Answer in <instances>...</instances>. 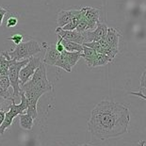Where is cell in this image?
<instances>
[{
  "mask_svg": "<svg viewBox=\"0 0 146 146\" xmlns=\"http://www.w3.org/2000/svg\"><path fill=\"white\" fill-rule=\"evenodd\" d=\"M80 20V10H79V13L76 15L72 20H71L67 25H65L63 27H60L61 29L63 30H69V31H72V30H76V27L78 24V22Z\"/></svg>",
  "mask_w": 146,
  "mask_h": 146,
  "instance_id": "obj_18",
  "label": "cell"
},
{
  "mask_svg": "<svg viewBox=\"0 0 146 146\" xmlns=\"http://www.w3.org/2000/svg\"><path fill=\"white\" fill-rule=\"evenodd\" d=\"M10 87H11V83H10L9 77L5 76H0V88H1L3 91L8 92Z\"/></svg>",
  "mask_w": 146,
  "mask_h": 146,
  "instance_id": "obj_20",
  "label": "cell"
},
{
  "mask_svg": "<svg viewBox=\"0 0 146 146\" xmlns=\"http://www.w3.org/2000/svg\"><path fill=\"white\" fill-rule=\"evenodd\" d=\"M145 74H146V72L144 71L141 77V90L143 94H145Z\"/></svg>",
  "mask_w": 146,
  "mask_h": 146,
  "instance_id": "obj_26",
  "label": "cell"
},
{
  "mask_svg": "<svg viewBox=\"0 0 146 146\" xmlns=\"http://www.w3.org/2000/svg\"><path fill=\"white\" fill-rule=\"evenodd\" d=\"M8 11H8L6 8H4V7H1V6H0V27L2 26L3 19H4V16H5L6 13H7Z\"/></svg>",
  "mask_w": 146,
  "mask_h": 146,
  "instance_id": "obj_23",
  "label": "cell"
},
{
  "mask_svg": "<svg viewBox=\"0 0 146 146\" xmlns=\"http://www.w3.org/2000/svg\"><path fill=\"white\" fill-rule=\"evenodd\" d=\"M139 146H145V141H141L139 142Z\"/></svg>",
  "mask_w": 146,
  "mask_h": 146,
  "instance_id": "obj_29",
  "label": "cell"
},
{
  "mask_svg": "<svg viewBox=\"0 0 146 146\" xmlns=\"http://www.w3.org/2000/svg\"><path fill=\"white\" fill-rule=\"evenodd\" d=\"M23 35L22 34H19V33H17V34H14V35H12L11 37H8V40L9 41H11V42H14V44L15 45H17V44H19V43H21L22 42H23Z\"/></svg>",
  "mask_w": 146,
  "mask_h": 146,
  "instance_id": "obj_21",
  "label": "cell"
},
{
  "mask_svg": "<svg viewBox=\"0 0 146 146\" xmlns=\"http://www.w3.org/2000/svg\"><path fill=\"white\" fill-rule=\"evenodd\" d=\"M42 60L40 57H32L27 62L24 67L21 68L20 73H19V85L20 88L23 85H25L29 80L31 78V76H33L35 70L38 68V66L41 64Z\"/></svg>",
  "mask_w": 146,
  "mask_h": 146,
  "instance_id": "obj_4",
  "label": "cell"
},
{
  "mask_svg": "<svg viewBox=\"0 0 146 146\" xmlns=\"http://www.w3.org/2000/svg\"><path fill=\"white\" fill-rule=\"evenodd\" d=\"M58 41L57 42V44H56V49H57L60 53H61V52L64 51V47H63L62 43H61V40H62V38L60 36H58Z\"/></svg>",
  "mask_w": 146,
  "mask_h": 146,
  "instance_id": "obj_24",
  "label": "cell"
},
{
  "mask_svg": "<svg viewBox=\"0 0 146 146\" xmlns=\"http://www.w3.org/2000/svg\"><path fill=\"white\" fill-rule=\"evenodd\" d=\"M96 55H97V53H96L94 49L90 48L88 46L83 45V48L81 51V58H83L84 60H85L89 68H91L92 60H94V58H95Z\"/></svg>",
  "mask_w": 146,
  "mask_h": 146,
  "instance_id": "obj_12",
  "label": "cell"
},
{
  "mask_svg": "<svg viewBox=\"0 0 146 146\" xmlns=\"http://www.w3.org/2000/svg\"><path fill=\"white\" fill-rule=\"evenodd\" d=\"M18 24V18L14 16H10L7 21V27H14Z\"/></svg>",
  "mask_w": 146,
  "mask_h": 146,
  "instance_id": "obj_22",
  "label": "cell"
},
{
  "mask_svg": "<svg viewBox=\"0 0 146 146\" xmlns=\"http://www.w3.org/2000/svg\"><path fill=\"white\" fill-rule=\"evenodd\" d=\"M131 94H133V95H138V96H141V97L143 99V100H145L146 99V97H145V94H143L142 92H130Z\"/></svg>",
  "mask_w": 146,
  "mask_h": 146,
  "instance_id": "obj_27",
  "label": "cell"
},
{
  "mask_svg": "<svg viewBox=\"0 0 146 146\" xmlns=\"http://www.w3.org/2000/svg\"><path fill=\"white\" fill-rule=\"evenodd\" d=\"M55 65L61 68V69H63L64 71H66L67 73L72 72V68H71L69 63H68V60H67V58H66V51L65 50L60 53V57H58L57 61L55 62Z\"/></svg>",
  "mask_w": 146,
  "mask_h": 146,
  "instance_id": "obj_13",
  "label": "cell"
},
{
  "mask_svg": "<svg viewBox=\"0 0 146 146\" xmlns=\"http://www.w3.org/2000/svg\"><path fill=\"white\" fill-rule=\"evenodd\" d=\"M41 47L45 49L42 62L48 65H55V62L60 55V53L56 49V44H47L46 42H42Z\"/></svg>",
  "mask_w": 146,
  "mask_h": 146,
  "instance_id": "obj_7",
  "label": "cell"
},
{
  "mask_svg": "<svg viewBox=\"0 0 146 146\" xmlns=\"http://www.w3.org/2000/svg\"><path fill=\"white\" fill-rule=\"evenodd\" d=\"M129 122L130 112L126 106L104 100L92 110L87 127L92 136L106 141L126 134Z\"/></svg>",
  "mask_w": 146,
  "mask_h": 146,
  "instance_id": "obj_1",
  "label": "cell"
},
{
  "mask_svg": "<svg viewBox=\"0 0 146 146\" xmlns=\"http://www.w3.org/2000/svg\"><path fill=\"white\" fill-rule=\"evenodd\" d=\"M56 33L58 34V36L61 37V38L64 39V40H67V41L76 42V43L81 44V45L84 43L83 34L78 33L77 31H76V30L69 31V30L61 29L60 27H57V29H56Z\"/></svg>",
  "mask_w": 146,
  "mask_h": 146,
  "instance_id": "obj_8",
  "label": "cell"
},
{
  "mask_svg": "<svg viewBox=\"0 0 146 146\" xmlns=\"http://www.w3.org/2000/svg\"><path fill=\"white\" fill-rule=\"evenodd\" d=\"M42 50V48L38 42L35 41V40H30V41L17 44L13 50L8 52V55L11 60L20 61L24 60H29V58L41 53Z\"/></svg>",
  "mask_w": 146,
  "mask_h": 146,
  "instance_id": "obj_2",
  "label": "cell"
},
{
  "mask_svg": "<svg viewBox=\"0 0 146 146\" xmlns=\"http://www.w3.org/2000/svg\"><path fill=\"white\" fill-rule=\"evenodd\" d=\"M5 114H6V111L5 110H0V125H1V123H3V121H4V118H5Z\"/></svg>",
  "mask_w": 146,
  "mask_h": 146,
  "instance_id": "obj_28",
  "label": "cell"
},
{
  "mask_svg": "<svg viewBox=\"0 0 146 146\" xmlns=\"http://www.w3.org/2000/svg\"><path fill=\"white\" fill-rule=\"evenodd\" d=\"M121 37L120 32L113 27H108L107 35L105 37V40L113 49L119 50V39Z\"/></svg>",
  "mask_w": 146,
  "mask_h": 146,
  "instance_id": "obj_10",
  "label": "cell"
},
{
  "mask_svg": "<svg viewBox=\"0 0 146 146\" xmlns=\"http://www.w3.org/2000/svg\"><path fill=\"white\" fill-rule=\"evenodd\" d=\"M111 61L112 60H111L108 56H106L104 54H97L95 56V58H94V60H92L91 68L104 66V65H107L110 62H111Z\"/></svg>",
  "mask_w": 146,
  "mask_h": 146,
  "instance_id": "obj_16",
  "label": "cell"
},
{
  "mask_svg": "<svg viewBox=\"0 0 146 146\" xmlns=\"http://www.w3.org/2000/svg\"><path fill=\"white\" fill-rule=\"evenodd\" d=\"M79 146H94V145H91V144H88V143H85V144H81Z\"/></svg>",
  "mask_w": 146,
  "mask_h": 146,
  "instance_id": "obj_30",
  "label": "cell"
},
{
  "mask_svg": "<svg viewBox=\"0 0 146 146\" xmlns=\"http://www.w3.org/2000/svg\"><path fill=\"white\" fill-rule=\"evenodd\" d=\"M29 60H24L20 61L16 60H11V62L10 64V68H9V74L8 77L10 79L11 86L12 87L13 90V95L14 97L19 96L21 92V88L19 85V73L22 67H24L27 62Z\"/></svg>",
  "mask_w": 146,
  "mask_h": 146,
  "instance_id": "obj_3",
  "label": "cell"
},
{
  "mask_svg": "<svg viewBox=\"0 0 146 146\" xmlns=\"http://www.w3.org/2000/svg\"><path fill=\"white\" fill-rule=\"evenodd\" d=\"M88 30H89L88 23L85 20V18H83L81 16V13H80V20L76 27V31H77L78 33H84L85 31H88Z\"/></svg>",
  "mask_w": 146,
  "mask_h": 146,
  "instance_id": "obj_19",
  "label": "cell"
},
{
  "mask_svg": "<svg viewBox=\"0 0 146 146\" xmlns=\"http://www.w3.org/2000/svg\"><path fill=\"white\" fill-rule=\"evenodd\" d=\"M11 62V60L9 57L8 52H2L0 55V76H8Z\"/></svg>",
  "mask_w": 146,
  "mask_h": 146,
  "instance_id": "obj_11",
  "label": "cell"
},
{
  "mask_svg": "<svg viewBox=\"0 0 146 146\" xmlns=\"http://www.w3.org/2000/svg\"><path fill=\"white\" fill-rule=\"evenodd\" d=\"M0 97L3 98V99H9V100H11V99L12 98L10 94V92L3 91L1 88H0Z\"/></svg>",
  "mask_w": 146,
  "mask_h": 146,
  "instance_id": "obj_25",
  "label": "cell"
},
{
  "mask_svg": "<svg viewBox=\"0 0 146 146\" xmlns=\"http://www.w3.org/2000/svg\"><path fill=\"white\" fill-rule=\"evenodd\" d=\"M19 122H20V125L22 128H24L26 130H31L34 125L33 119L27 113L19 115Z\"/></svg>",
  "mask_w": 146,
  "mask_h": 146,
  "instance_id": "obj_14",
  "label": "cell"
},
{
  "mask_svg": "<svg viewBox=\"0 0 146 146\" xmlns=\"http://www.w3.org/2000/svg\"><path fill=\"white\" fill-rule=\"evenodd\" d=\"M66 58L71 68H73L81 58V52H66Z\"/></svg>",
  "mask_w": 146,
  "mask_h": 146,
  "instance_id": "obj_17",
  "label": "cell"
},
{
  "mask_svg": "<svg viewBox=\"0 0 146 146\" xmlns=\"http://www.w3.org/2000/svg\"><path fill=\"white\" fill-rule=\"evenodd\" d=\"M80 13L88 23L89 30H94L100 22V11L95 8L86 7L80 10Z\"/></svg>",
  "mask_w": 146,
  "mask_h": 146,
  "instance_id": "obj_6",
  "label": "cell"
},
{
  "mask_svg": "<svg viewBox=\"0 0 146 146\" xmlns=\"http://www.w3.org/2000/svg\"><path fill=\"white\" fill-rule=\"evenodd\" d=\"M78 13V10H68L60 11L58 15V27H63L65 25H67Z\"/></svg>",
  "mask_w": 146,
  "mask_h": 146,
  "instance_id": "obj_9",
  "label": "cell"
},
{
  "mask_svg": "<svg viewBox=\"0 0 146 146\" xmlns=\"http://www.w3.org/2000/svg\"><path fill=\"white\" fill-rule=\"evenodd\" d=\"M108 27L107 25L99 22L94 30H88V31H85L84 33H82L83 38H84V43L98 42L99 40L105 39V37L107 35V32H108Z\"/></svg>",
  "mask_w": 146,
  "mask_h": 146,
  "instance_id": "obj_5",
  "label": "cell"
},
{
  "mask_svg": "<svg viewBox=\"0 0 146 146\" xmlns=\"http://www.w3.org/2000/svg\"><path fill=\"white\" fill-rule=\"evenodd\" d=\"M61 43H62L64 50L66 52H81L83 48V45L74 42L67 41V40L64 39L61 40Z\"/></svg>",
  "mask_w": 146,
  "mask_h": 146,
  "instance_id": "obj_15",
  "label": "cell"
}]
</instances>
